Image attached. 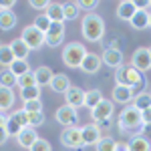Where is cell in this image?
Masks as SVG:
<instances>
[{
    "label": "cell",
    "mask_w": 151,
    "mask_h": 151,
    "mask_svg": "<svg viewBox=\"0 0 151 151\" xmlns=\"http://www.w3.org/2000/svg\"><path fill=\"white\" fill-rule=\"evenodd\" d=\"M115 85L131 87L133 93L139 95V93H143L141 89H143V85H145V79H143V75H141L135 67H131V65H123V67L115 69Z\"/></svg>",
    "instance_id": "6da1fadb"
},
{
    "label": "cell",
    "mask_w": 151,
    "mask_h": 151,
    "mask_svg": "<svg viewBox=\"0 0 151 151\" xmlns=\"http://www.w3.org/2000/svg\"><path fill=\"white\" fill-rule=\"evenodd\" d=\"M81 32L89 42H101L105 36V20L95 12L85 14V18L81 20Z\"/></svg>",
    "instance_id": "7a4b0ae2"
},
{
    "label": "cell",
    "mask_w": 151,
    "mask_h": 151,
    "mask_svg": "<svg viewBox=\"0 0 151 151\" xmlns=\"http://www.w3.org/2000/svg\"><path fill=\"white\" fill-rule=\"evenodd\" d=\"M119 127L123 129V131H129V133H139L145 129V125L141 123V111L139 109H135L133 105H129L125 107L123 111H121V115H119Z\"/></svg>",
    "instance_id": "3957f363"
},
{
    "label": "cell",
    "mask_w": 151,
    "mask_h": 151,
    "mask_svg": "<svg viewBox=\"0 0 151 151\" xmlns=\"http://www.w3.org/2000/svg\"><path fill=\"white\" fill-rule=\"evenodd\" d=\"M85 57H87V48L81 42H69L63 48V63L70 69H81Z\"/></svg>",
    "instance_id": "277c9868"
},
{
    "label": "cell",
    "mask_w": 151,
    "mask_h": 151,
    "mask_svg": "<svg viewBox=\"0 0 151 151\" xmlns=\"http://www.w3.org/2000/svg\"><path fill=\"white\" fill-rule=\"evenodd\" d=\"M24 45L30 48V50H38L40 47H45V32H40L35 24H28L22 28V36Z\"/></svg>",
    "instance_id": "5b68a950"
},
{
    "label": "cell",
    "mask_w": 151,
    "mask_h": 151,
    "mask_svg": "<svg viewBox=\"0 0 151 151\" xmlns=\"http://www.w3.org/2000/svg\"><path fill=\"white\" fill-rule=\"evenodd\" d=\"M111 115H113V101H109V99H103L95 109H91V119L97 125H105L107 127Z\"/></svg>",
    "instance_id": "8992f818"
},
{
    "label": "cell",
    "mask_w": 151,
    "mask_h": 151,
    "mask_svg": "<svg viewBox=\"0 0 151 151\" xmlns=\"http://www.w3.org/2000/svg\"><path fill=\"white\" fill-rule=\"evenodd\" d=\"M60 143L69 149H83V135H81V127H65L60 133Z\"/></svg>",
    "instance_id": "52a82bcc"
},
{
    "label": "cell",
    "mask_w": 151,
    "mask_h": 151,
    "mask_svg": "<svg viewBox=\"0 0 151 151\" xmlns=\"http://www.w3.org/2000/svg\"><path fill=\"white\" fill-rule=\"evenodd\" d=\"M129 65L135 67L139 73H147V70H151V52H149V48L147 47L137 48V50L131 55V63H129Z\"/></svg>",
    "instance_id": "ba28073f"
},
{
    "label": "cell",
    "mask_w": 151,
    "mask_h": 151,
    "mask_svg": "<svg viewBox=\"0 0 151 151\" xmlns=\"http://www.w3.org/2000/svg\"><path fill=\"white\" fill-rule=\"evenodd\" d=\"M55 119H57L58 125H65V127H75L77 125V121H79V113H77V109H73L69 105H60L57 109V113H55Z\"/></svg>",
    "instance_id": "9c48e42d"
},
{
    "label": "cell",
    "mask_w": 151,
    "mask_h": 151,
    "mask_svg": "<svg viewBox=\"0 0 151 151\" xmlns=\"http://www.w3.org/2000/svg\"><path fill=\"white\" fill-rule=\"evenodd\" d=\"M63 40H65V24L52 22L50 28L47 30V35H45V45L55 48V47H58Z\"/></svg>",
    "instance_id": "30bf717a"
},
{
    "label": "cell",
    "mask_w": 151,
    "mask_h": 151,
    "mask_svg": "<svg viewBox=\"0 0 151 151\" xmlns=\"http://www.w3.org/2000/svg\"><path fill=\"white\" fill-rule=\"evenodd\" d=\"M101 60H103V65L111 67V69H119V67H123V65H125V63H123V52H121L117 47L105 48L103 55H101Z\"/></svg>",
    "instance_id": "8fae6325"
},
{
    "label": "cell",
    "mask_w": 151,
    "mask_h": 151,
    "mask_svg": "<svg viewBox=\"0 0 151 151\" xmlns=\"http://www.w3.org/2000/svg\"><path fill=\"white\" fill-rule=\"evenodd\" d=\"M81 135H83V143L85 145H97L101 139V129L97 123H87L81 127Z\"/></svg>",
    "instance_id": "7c38bea8"
},
{
    "label": "cell",
    "mask_w": 151,
    "mask_h": 151,
    "mask_svg": "<svg viewBox=\"0 0 151 151\" xmlns=\"http://www.w3.org/2000/svg\"><path fill=\"white\" fill-rule=\"evenodd\" d=\"M65 101L69 107L73 109H79V107H85V91L81 87H70L69 91L65 93Z\"/></svg>",
    "instance_id": "4fadbf2b"
},
{
    "label": "cell",
    "mask_w": 151,
    "mask_h": 151,
    "mask_svg": "<svg viewBox=\"0 0 151 151\" xmlns=\"http://www.w3.org/2000/svg\"><path fill=\"white\" fill-rule=\"evenodd\" d=\"M38 139V135H36V129L35 127H24L18 135H16V143L24 147V149H30L32 145H35V141Z\"/></svg>",
    "instance_id": "5bb4252c"
},
{
    "label": "cell",
    "mask_w": 151,
    "mask_h": 151,
    "mask_svg": "<svg viewBox=\"0 0 151 151\" xmlns=\"http://www.w3.org/2000/svg\"><path fill=\"white\" fill-rule=\"evenodd\" d=\"M101 65H103V60H101L99 55L87 52V57H85V60H83V65H81V70L87 73V75H95V73H99Z\"/></svg>",
    "instance_id": "9a60e30c"
},
{
    "label": "cell",
    "mask_w": 151,
    "mask_h": 151,
    "mask_svg": "<svg viewBox=\"0 0 151 151\" xmlns=\"http://www.w3.org/2000/svg\"><path fill=\"white\" fill-rule=\"evenodd\" d=\"M135 12H137V6H135L133 0H123V2L117 4V16L121 20H125V22H131V18L135 16Z\"/></svg>",
    "instance_id": "2e32d148"
},
{
    "label": "cell",
    "mask_w": 151,
    "mask_h": 151,
    "mask_svg": "<svg viewBox=\"0 0 151 151\" xmlns=\"http://www.w3.org/2000/svg\"><path fill=\"white\" fill-rule=\"evenodd\" d=\"M135 99V93L131 87H125V85H115L113 87V101L115 103H131Z\"/></svg>",
    "instance_id": "e0dca14e"
},
{
    "label": "cell",
    "mask_w": 151,
    "mask_h": 151,
    "mask_svg": "<svg viewBox=\"0 0 151 151\" xmlns=\"http://www.w3.org/2000/svg\"><path fill=\"white\" fill-rule=\"evenodd\" d=\"M48 87H50L55 93H63V95H65L70 87H73V85H70L69 77H67L65 73H57V75L52 77V81H50V85H48Z\"/></svg>",
    "instance_id": "ac0fdd59"
},
{
    "label": "cell",
    "mask_w": 151,
    "mask_h": 151,
    "mask_svg": "<svg viewBox=\"0 0 151 151\" xmlns=\"http://www.w3.org/2000/svg\"><path fill=\"white\" fill-rule=\"evenodd\" d=\"M149 20H151L149 10H137L129 24H131V28H135V30H145V28H149Z\"/></svg>",
    "instance_id": "d6986e66"
},
{
    "label": "cell",
    "mask_w": 151,
    "mask_h": 151,
    "mask_svg": "<svg viewBox=\"0 0 151 151\" xmlns=\"http://www.w3.org/2000/svg\"><path fill=\"white\" fill-rule=\"evenodd\" d=\"M45 14L48 16L50 22H58V24H65V12H63V4L60 2H50L48 8L45 10Z\"/></svg>",
    "instance_id": "ffe728a7"
},
{
    "label": "cell",
    "mask_w": 151,
    "mask_h": 151,
    "mask_svg": "<svg viewBox=\"0 0 151 151\" xmlns=\"http://www.w3.org/2000/svg\"><path fill=\"white\" fill-rule=\"evenodd\" d=\"M35 79H36V85L38 87H47V85H50V81H52V77H55V73L50 70V67H36L35 70Z\"/></svg>",
    "instance_id": "44dd1931"
},
{
    "label": "cell",
    "mask_w": 151,
    "mask_h": 151,
    "mask_svg": "<svg viewBox=\"0 0 151 151\" xmlns=\"http://www.w3.org/2000/svg\"><path fill=\"white\" fill-rule=\"evenodd\" d=\"M10 45V50L12 55H14V58L16 60H26V57H28V52H30V48L24 45L22 38H14L12 42H8Z\"/></svg>",
    "instance_id": "7402d4cb"
},
{
    "label": "cell",
    "mask_w": 151,
    "mask_h": 151,
    "mask_svg": "<svg viewBox=\"0 0 151 151\" xmlns=\"http://www.w3.org/2000/svg\"><path fill=\"white\" fill-rule=\"evenodd\" d=\"M127 147H129V151H151V143L143 135H133L127 141Z\"/></svg>",
    "instance_id": "603a6c76"
},
{
    "label": "cell",
    "mask_w": 151,
    "mask_h": 151,
    "mask_svg": "<svg viewBox=\"0 0 151 151\" xmlns=\"http://www.w3.org/2000/svg\"><path fill=\"white\" fill-rule=\"evenodd\" d=\"M16 101V95L12 89H6V87H0V113L6 111V109H12V105Z\"/></svg>",
    "instance_id": "cb8c5ba5"
},
{
    "label": "cell",
    "mask_w": 151,
    "mask_h": 151,
    "mask_svg": "<svg viewBox=\"0 0 151 151\" xmlns=\"http://www.w3.org/2000/svg\"><path fill=\"white\" fill-rule=\"evenodd\" d=\"M16 22H18V18L12 10H0V28L2 30H12Z\"/></svg>",
    "instance_id": "d4e9b609"
},
{
    "label": "cell",
    "mask_w": 151,
    "mask_h": 151,
    "mask_svg": "<svg viewBox=\"0 0 151 151\" xmlns=\"http://www.w3.org/2000/svg\"><path fill=\"white\" fill-rule=\"evenodd\" d=\"M103 99H105V97H103V93H101V89L85 91V107H89V109H95Z\"/></svg>",
    "instance_id": "484cf974"
},
{
    "label": "cell",
    "mask_w": 151,
    "mask_h": 151,
    "mask_svg": "<svg viewBox=\"0 0 151 151\" xmlns=\"http://www.w3.org/2000/svg\"><path fill=\"white\" fill-rule=\"evenodd\" d=\"M14 60L16 58H14V55H12V50H10V45H0V65L4 69H8Z\"/></svg>",
    "instance_id": "4316f807"
},
{
    "label": "cell",
    "mask_w": 151,
    "mask_h": 151,
    "mask_svg": "<svg viewBox=\"0 0 151 151\" xmlns=\"http://www.w3.org/2000/svg\"><path fill=\"white\" fill-rule=\"evenodd\" d=\"M8 70L18 79V77H22L26 73H30V67H28V60H14L10 67H8Z\"/></svg>",
    "instance_id": "83f0119b"
},
{
    "label": "cell",
    "mask_w": 151,
    "mask_h": 151,
    "mask_svg": "<svg viewBox=\"0 0 151 151\" xmlns=\"http://www.w3.org/2000/svg\"><path fill=\"white\" fill-rule=\"evenodd\" d=\"M79 4L77 2H63V12H65V20H75L79 16Z\"/></svg>",
    "instance_id": "f1b7e54d"
},
{
    "label": "cell",
    "mask_w": 151,
    "mask_h": 151,
    "mask_svg": "<svg viewBox=\"0 0 151 151\" xmlns=\"http://www.w3.org/2000/svg\"><path fill=\"white\" fill-rule=\"evenodd\" d=\"M16 81H18V79H16V77H14L8 69H2V70H0V87L12 89V87L16 85Z\"/></svg>",
    "instance_id": "f546056e"
},
{
    "label": "cell",
    "mask_w": 151,
    "mask_h": 151,
    "mask_svg": "<svg viewBox=\"0 0 151 151\" xmlns=\"http://www.w3.org/2000/svg\"><path fill=\"white\" fill-rule=\"evenodd\" d=\"M133 101H135L133 107H135V109H139V111H143V109L151 107V93H139V95H135V99H133Z\"/></svg>",
    "instance_id": "4dcf8cb0"
},
{
    "label": "cell",
    "mask_w": 151,
    "mask_h": 151,
    "mask_svg": "<svg viewBox=\"0 0 151 151\" xmlns=\"http://www.w3.org/2000/svg\"><path fill=\"white\" fill-rule=\"evenodd\" d=\"M20 97H22V101H35V99H40V87L35 85V87H28V89H20Z\"/></svg>",
    "instance_id": "1f68e13d"
},
{
    "label": "cell",
    "mask_w": 151,
    "mask_h": 151,
    "mask_svg": "<svg viewBox=\"0 0 151 151\" xmlns=\"http://www.w3.org/2000/svg\"><path fill=\"white\" fill-rule=\"evenodd\" d=\"M35 85H36V79H35V73L32 70L22 75V77H18V81H16V87L18 89H28V87H35Z\"/></svg>",
    "instance_id": "d6a6232c"
},
{
    "label": "cell",
    "mask_w": 151,
    "mask_h": 151,
    "mask_svg": "<svg viewBox=\"0 0 151 151\" xmlns=\"http://www.w3.org/2000/svg\"><path fill=\"white\" fill-rule=\"evenodd\" d=\"M115 145H117V141L113 137H101L99 143L95 145V149L97 151H115Z\"/></svg>",
    "instance_id": "836d02e7"
},
{
    "label": "cell",
    "mask_w": 151,
    "mask_h": 151,
    "mask_svg": "<svg viewBox=\"0 0 151 151\" xmlns=\"http://www.w3.org/2000/svg\"><path fill=\"white\" fill-rule=\"evenodd\" d=\"M22 129H24V127L18 123V121H16V119H14V117L8 115V121H6V131H8V135H10V137H16V135H18Z\"/></svg>",
    "instance_id": "e575fe53"
},
{
    "label": "cell",
    "mask_w": 151,
    "mask_h": 151,
    "mask_svg": "<svg viewBox=\"0 0 151 151\" xmlns=\"http://www.w3.org/2000/svg\"><path fill=\"white\" fill-rule=\"evenodd\" d=\"M45 121H47V117L45 113L40 111V113H28V127H40V125H45Z\"/></svg>",
    "instance_id": "d590c367"
},
{
    "label": "cell",
    "mask_w": 151,
    "mask_h": 151,
    "mask_svg": "<svg viewBox=\"0 0 151 151\" xmlns=\"http://www.w3.org/2000/svg\"><path fill=\"white\" fill-rule=\"evenodd\" d=\"M50 24H52V22L48 20V16L45 14V12H42V14H38V16H36V20H35V26L40 30V32H45V35H47V30L50 28Z\"/></svg>",
    "instance_id": "8d00e7d4"
},
{
    "label": "cell",
    "mask_w": 151,
    "mask_h": 151,
    "mask_svg": "<svg viewBox=\"0 0 151 151\" xmlns=\"http://www.w3.org/2000/svg\"><path fill=\"white\" fill-rule=\"evenodd\" d=\"M22 109L26 111V113H40V111H42V103H40V99H35V101H24Z\"/></svg>",
    "instance_id": "74e56055"
},
{
    "label": "cell",
    "mask_w": 151,
    "mask_h": 151,
    "mask_svg": "<svg viewBox=\"0 0 151 151\" xmlns=\"http://www.w3.org/2000/svg\"><path fill=\"white\" fill-rule=\"evenodd\" d=\"M28 151H52V145H50L47 139L38 137V139L35 141V145H32V147H30Z\"/></svg>",
    "instance_id": "f35d334b"
},
{
    "label": "cell",
    "mask_w": 151,
    "mask_h": 151,
    "mask_svg": "<svg viewBox=\"0 0 151 151\" xmlns=\"http://www.w3.org/2000/svg\"><path fill=\"white\" fill-rule=\"evenodd\" d=\"M77 4H79V8H83V10H95L99 6L97 0H79Z\"/></svg>",
    "instance_id": "ab89813d"
},
{
    "label": "cell",
    "mask_w": 151,
    "mask_h": 151,
    "mask_svg": "<svg viewBox=\"0 0 151 151\" xmlns=\"http://www.w3.org/2000/svg\"><path fill=\"white\" fill-rule=\"evenodd\" d=\"M28 4H30V6H32L35 10H47L50 2H48V0H30Z\"/></svg>",
    "instance_id": "60d3db41"
},
{
    "label": "cell",
    "mask_w": 151,
    "mask_h": 151,
    "mask_svg": "<svg viewBox=\"0 0 151 151\" xmlns=\"http://www.w3.org/2000/svg\"><path fill=\"white\" fill-rule=\"evenodd\" d=\"M141 123L147 127V125H151V107H147V109H143L141 111Z\"/></svg>",
    "instance_id": "b9f144b4"
},
{
    "label": "cell",
    "mask_w": 151,
    "mask_h": 151,
    "mask_svg": "<svg viewBox=\"0 0 151 151\" xmlns=\"http://www.w3.org/2000/svg\"><path fill=\"white\" fill-rule=\"evenodd\" d=\"M16 2L14 0H6V2H0V10H12V6H14Z\"/></svg>",
    "instance_id": "7bdbcfd3"
},
{
    "label": "cell",
    "mask_w": 151,
    "mask_h": 151,
    "mask_svg": "<svg viewBox=\"0 0 151 151\" xmlns=\"http://www.w3.org/2000/svg\"><path fill=\"white\" fill-rule=\"evenodd\" d=\"M8 137H10V135H8L6 127H0V145H2V143H6V141H8Z\"/></svg>",
    "instance_id": "ee69618b"
},
{
    "label": "cell",
    "mask_w": 151,
    "mask_h": 151,
    "mask_svg": "<svg viewBox=\"0 0 151 151\" xmlns=\"http://www.w3.org/2000/svg\"><path fill=\"white\" fill-rule=\"evenodd\" d=\"M115 151H129L127 143H117V145H115Z\"/></svg>",
    "instance_id": "f6af8a7d"
},
{
    "label": "cell",
    "mask_w": 151,
    "mask_h": 151,
    "mask_svg": "<svg viewBox=\"0 0 151 151\" xmlns=\"http://www.w3.org/2000/svg\"><path fill=\"white\" fill-rule=\"evenodd\" d=\"M149 26H151V20H149Z\"/></svg>",
    "instance_id": "bcb514c9"
},
{
    "label": "cell",
    "mask_w": 151,
    "mask_h": 151,
    "mask_svg": "<svg viewBox=\"0 0 151 151\" xmlns=\"http://www.w3.org/2000/svg\"><path fill=\"white\" fill-rule=\"evenodd\" d=\"M149 52H151V47H149Z\"/></svg>",
    "instance_id": "7dc6e473"
}]
</instances>
